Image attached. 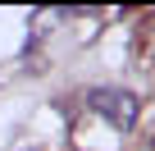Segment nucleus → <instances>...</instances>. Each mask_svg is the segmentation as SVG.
Masks as SVG:
<instances>
[{"mask_svg": "<svg viewBox=\"0 0 155 151\" xmlns=\"http://www.w3.org/2000/svg\"><path fill=\"white\" fill-rule=\"evenodd\" d=\"M87 110H96L110 128H132L137 124V115H141V101L132 96V92H123V87H91L87 92Z\"/></svg>", "mask_w": 155, "mask_h": 151, "instance_id": "1", "label": "nucleus"}]
</instances>
